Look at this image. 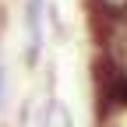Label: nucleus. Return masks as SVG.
<instances>
[{
    "mask_svg": "<svg viewBox=\"0 0 127 127\" xmlns=\"http://www.w3.org/2000/svg\"><path fill=\"white\" fill-rule=\"evenodd\" d=\"M0 102H4V67H0Z\"/></svg>",
    "mask_w": 127,
    "mask_h": 127,
    "instance_id": "f03ea898",
    "label": "nucleus"
},
{
    "mask_svg": "<svg viewBox=\"0 0 127 127\" xmlns=\"http://www.w3.org/2000/svg\"><path fill=\"white\" fill-rule=\"evenodd\" d=\"M25 28H28V60L35 64L42 46V0H25Z\"/></svg>",
    "mask_w": 127,
    "mask_h": 127,
    "instance_id": "f257e3e1",
    "label": "nucleus"
}]
</instances>
